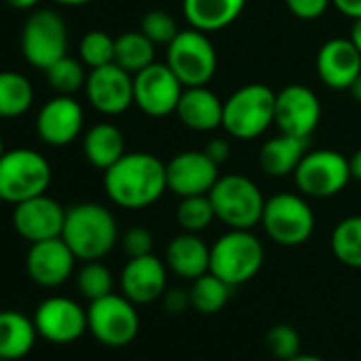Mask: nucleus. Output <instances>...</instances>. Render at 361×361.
I'll return each instance as SVG.
<instances>
[{"mask_svg":"<svg viewBox=\"0 0 361 361\" xmlns=\"http://www.w3.org/2000/svg\"><path fill=\"white\" fill-rule=\"evenodd\" d=\"M35 325L45 340L71 344L87 331V310L71 298L54 295L37 308Z\"/></svg>","mask_w":361,"mask_h":361,"instance_id":"obj_16","label":"nucleus"},{"mask_svg":"<svg viewBox=\"0 0 361 361\" xmlns=\"http://www.w3.org/2000/svg\"><path fill=\"white\" fill-rule=\"evenodd\" d=\"M166 64L185 87L209 85L217 73V51L207 32L180 30L166 47Z\"/></svg>","mask_w":361,"mask_h":361,"instance_id":"obj_7","label":"nucleus"},{"mask_svg":"<svg viewBox=\"0 0 361 361\" xmlns=\"http://www.w3.org/2000/svg\"><path fill=\"white\" fill-rule=\"evenodd\" d=\"M185 85L164 62H153L134 75V104L149 117H168L176 113Z\"/></svg>","mask_w":361,"mask_h":361,"instance_id":"obj_12","label":"nucleus"},{"mask_svg":"<svg viewBox=\"0 0 361 361\" xmlns=\"http://www.w3.org/2000/svg\"><path fill=\"white\" fill-rule=\"evenodd\" d=\"M37 325L35 319H28L18 310L0 312V357L7 361H18L26 357L37 342Z\"/></svg>","mask_w":361,"mask_h":361,"instance_id":"obj_26","label":"nucleus"},{"mask_svg":"<svg viewBox=\"0 0 361 361\" xmlns=\"http://www.w3.org/2000/svg\"><path fill=\"white\" fill-rule=\"evenodd\" d=\"M161 302H164L166 312H170V314L185 312L192 306L190 289H178V287L176 289H166V293L161 295Z\"/></svg>","mask_w":361,"mask_h":361,"instance_id":"obj_40","label":"nucleus"},{"mask_svg":"<svg viewBox=\"0 0 361 361\" xmlns=\"http://www.w3.org/2000/svg\"><path fill=\"white\" fill-rule=\"evenodd\" d=\"M232 291H234L232 285H228L224 279H219L217 274L209 270L207 274L192 281V287H190L192 308L202 314H215L226 308Z\"/></svg>","mask_w":361,"mask_h":361,"instance_id":"obj_29","label":"nucleus"},{"mask_svg":"<svg viewBox=\"0 0 361 361\" xmlns=\"http://www.w3.org/2000/svg\"><path fill=\"white\" fill-rule=\"evenodd\" d=\"M348 39L355 43V47H357L359 54H361V18L353 22V28H350V37H348Z\"/></svg>","mask_w":361,"mask_h":361,"instance_id":"obj_45","label":"nucleus"},{"mask_svg":"<svg viewBox=\"0 0 361 361\" xmlns=\"http://www.w3.org/2000/svg\"><path fill=\"white\" fill-rule=\"evenodd\" d=\"M5 155V145H3V138H0V157Z\"/></svg>","mask_w":361,"mask_h":361,"instance_id":"obj_49","label":"nucleus"},{"mask_svg":"<svg viewBox=\"0 0 361 361\" xmlns=\"http://www.w3.org/2000/svg\"><path fill=\"white\" fill-rule=\"evenodd\" d=\"M77 289L90 302L100 300V298L113 293V274L100 259L83 262V266L77 274Z\"/></svg>","mask_w":361,"mask_h":361,"instance_id":"obj_34","label":"nucleus"},{"mask_svg":"<svg viewBox=\"0 0 361 361\" xmlns=\"http://www.w3.org/2000/svg\"><path fill=\"white\" fill-rule=\"evenodd\" d=\"M204 153H207L215 164H219V166H221L224 161H228V159H230L232 147H230L228 138H213V140H209V142H207Z\"/></svg>","mask_w":361,"mask_h":361,"instance_id":"obj_41","label":"nucleus"},{"mask_svg":"<svg viewBox=\"0 0 361 361\" xmlns=\"http://www.w3.org/2000/svg\"><path fill=\"white\" fill-rule=\"evenodd\" d=\"M331 5L350 20L361 18V0H331Z\"/></svg>","mask_w":361,"mask_h":361,"instance_id":"obj_42","label":"nucleus"},{"mask_svg":"<svg viewBox=\"0 0 361 361\" xmlns=\"http://www.w3.org/2000/svg\"><path fill=\"white\" fill-rule=\"evenodd\" d=\"M245 5L247 0H183V16L192 28L209 35L232 26Z\"/></svg>","mask_w":361,"mask_h":361,"instance_id":"obj_24","label":"nucleus"},{"mask_svg":"<svg viewBox=\"0 0 361 361\" xmlns=\"http://www.w3.org/2000/svg\"><path fill=\"white\" fill-rule=\"evenodd\" d=\"M45 75H47L51 90L60 96L77 94L81 87H85V81H87L85 64L71 56H64L58 62H54L49 68H45Z\"/></svg>","mask_w":361,"mask_h":361,"instance_id":"obj_32","label":"nucleus"},{"mask_svg":"<svg viewBox=\"0 0 361 361\" xmlns=\"http://www.w3.org/2000/svg\"><path fill=\"white\" fill-rule=\"evenodd\" d=\"M168 190L166 164L151 153H126L104 170V192L109 200L128 211L155 204Z\"/></svg>","mask_w":361,"mask_h":361,"instance_id":"obj_1","label":"nucleus"},{"mask_svg":"<svg viewBox=\"0 0 361 361\" xmlns=\"http://www.w3.org/2000/svg\"><path fill=\"white\" fill-rule=\"evenodd\" d=\"M176 117L190 130L211 132L224 126V102L207 85L185 87L176 106Z\"/></svg>","mask_w":361,"mask_h":361,"instance_id":"obj_22","label":"nucleus"},{"mask_svg":"<svg viewBox=\"0 0 361 361\" xmlns=\"http://www.w3.org/2000/svg\"><path fill=\"white\" fill-rule=\"evenodd\" d=\"M319 121H321V102L310 87L291 83L285 85L281 92H276L274 123L279 132L298 138H310Z\"/></svg>","mask_w":361,"mask_h":361,"instance_id":"obj_13","label":"nucleus"},{"mask_svg":"<svg viewBox=\"0 0 361 361\" xmlns=\"http://www.w3.org/2000/svg\"><path fill=\"white\" fill-rule=\"evenodd\" d=\"M348 159L334 149H308L293 172L295 188L308 198H331L350 180Z\"/></svg>","mask_w":361,"mask_h":361,"instance_id":"obj_8","label":"nucleus"},{"mask_svg":"<svg viewBox=\"0 0 361 361\" xmlns=\"http://www.w3.org/2000/svg\"><path fill=\"white\" fill-rule=\"evenodd\" d=\"M87 329L104 346H126L140 329L136 304L123 293H109L87 306Z\"/></svg>","mask_w":361,"mask_h":361,"instance_id":"obj_10","label":"nucleus"},{"mask_svg":"<svg viewBox=\"0 0 361 361\" xmlns=\"http://www.w3.org/2000/svg\"><path fill=\"white\" fill-rule=\"evenodd\" d=\"M209 198L217 219L224 221L230 230H253L257 224H262L266 198L249 176H219Z\"/></svg>","mask_w":361,"mask_h":361,"instance_id":"obj_6","label":"nucleus"},{"mask_svg":"<svg viewBox=\"0 0 361 361\" xmlns=\"http://www.w3.org/2000/svg\"><path fill=\"white\" fill-rule=\"evenodd\" d=\"M317 75L329 90H348L361 75V54L350 39H329L317 54Z\"/></svg>","mask_w":361,"mask_h":361,"instance_id":"obj_21","label":"nucleus"},{"mask_svg":"<svg viewBox=\"0 0 361 361\" xmlns=\"http://www.w3.org/2000/svg\"><path fill=\"white\" fill-rule=\"evenodd\" d=\"M83 130V109L73 96L51 98L37 117V134L51 147H66Z\"/></svg>","mask_w":361,"mask_h":361,"instance_id":"obj_20","label":"nucleus"},{"mask_svg":"<svg viewBox=\"0 0 361 361\" xmlns=\"http://www.w3.org/2000/svg\"><path fill=\"white\" fill-rule=\"evenodd\" d=\"M287 9L300 20H319L331 5V0H285Z\"/></svg>","mask_w":361,"mask_h":361,"instance_id":"obj_39","label":"nucleus"},{"mask_svg":"<svg viewBox=\"0 0 361 361\" xmlns=\"http://www.w3.org/2000/svg\"><path fill=\"white\" fill-rule=\"evenodd\" d=\"M79 58L92 71L115 62V39L109 32L92 30L79 43Z\"/></svg>","mask_w":361,"mask_h":361,"instance_id":"obj_35","label":"nucleus"},{"mask_svg":"<svg viewBox=\"0 0 361 361\" xmlns=\"http://www.w3.org/2000/svg\"><path fill=\"white\" fill-rule=\"evenodd\" d=\"M266 346H268L272 357L287 361V359L295 357L298 353H302V338H300L295 327H291L287 323H279V325H272L268 329Z\"/></svg>","mask_w":361,"mask_h":361,"instance_id":"obj_36","label":"nucleus"},{"mask_svg":"<svg viewBox=\"0 0 361 361\" xmlns=\"http://www.w3.org/2000/svg\"><path fill=\"white\" fill-rule=\"evenodd\" d=\"M75 262H77V255L66 245V240L58 236V238L32 243L28 257H26V268H28L30 279L37 285L60 287L75 272Z\"/></svg>","mask_w":361,"mask_h":361,"instance_id":"obj_18","label":"nucleus"},{"mask_svg":"<svg viewBox=\"0 0 361 361\" xmlns=\"http://www.w3.org/2000/svg\"><path fill=\"white\" fill-rule=\"evenodd\" d=\"M264 257V245L251 230H228L211 247V272L238 287L257 276Z\"/></svg>","mask_w":361,"mask_h":361,"instance_id":"obj_4","label":"nucleus"},{"mask_svg":"<svg viewBox=\"0 0 361 361\" xmlns=\"http://www.w3.org/2000/svg\"><path fill=\"white\" fill-rule=\"evenodd\" d=\"M348 166H350V176L355 180H361V149H357L350 157H348Z\"/></svg>","mask_w":361,"mask_h":361,"instance_id":"obj_43","label":"nucleus"},{"mask_svg":"<svg viewBox=\"0 0 361 361\" xmlns=\"http://www.w3.org/2000/svg\"><path fill=\"white\" fill-rule=\"evenodd\" d=\"M5 3L9 5V7H13V9H22V11H26V9H35L41 0H5Z\"/></svg>","mask_w":361,"mask_h":361,"instance_id":"obj_44","label":"nucleus"},{"mask_svg":"<svg viewBox=\"0 0 361 361\" xmlns=\"http://www.w3.org/2000/svg\"><path fill=\"white\" fill-rule=\"evenodd\" d=\"M123 251L128 257H142V255H151L153 253V234L147 228H130L123 238H121Z\"/></svg>","mask_w":361,"mask_h":361,"instance_id":"obj_38","label":"nucleus"},{"mask_svg":"<svg viewBox=\"0 0 361 361\" xmlns=\"http://www.w3.org/2000/svg\"><path fill=\"white\" fill-rule=\"evenodd\" d=\"M264 232L283 247H300L314 232V213L298 194H276L266 200L262 213Z\"/></svg>","mask_w":361,"mask_h":361,"instance_id":"obj_9","label":"nucleus"},{"mask_svg":"<svg viewBox=\"0 0 361 361\" xmlns=\"http://www.w3.org/2000/svg\"><path fill=\"white\" fill-rule=\"evenodd\" d=\"M331 253L340 264L361 270V215H350L334 228Z\"/></svg>","mask_w":361,"mask_h":361,"instance_id":"obj_31","label":"nucleus"},{"mask_svg":"<svg viewBox=\"0 0 361 361\" xmlns=\"http://www.w3.org/2000/svg\"><path fill=\"white\" fill-rule=\"evenodd\" d=\"M308 151V138L279 134L266 140L259 149V166L268 176L283 178L295 172L298 164Z\"/></svg>","mask_w":361,"mask_h":361,"instance_id":"obj_25","label":"nucleus"},{"mask_svg":"<svg viewBox=\"0 0 361 361\" xmlns=\"http://www.w3.org/2000/svg\"><path fill=\"white\" fill-rule=\"evenodd\" d=\"M35 102V87L28 77L3 71L0 73V117H20Z\"/></svg>","mask_w":361,"mask_h":361,"instance_id":"obj_30","label":"nucleus"},{"mask_svg":"<svg viewBox=\"0 0 361 361\" xmlns=\"http://www.w3.org/2000/svg\"><path fill=\"white\" fill-rule=\"evenodd\" d=\"M0 361H7V359H5V357H0Z\"/></svg>","mask_w":361,"mask_h":361,"instance_id":"obj_50","label":"nucleus"},{"mask_svg":"<svg viewBox=\"0 0 361 361\" xmlns=\"http://www.w3.org/2000/svg\"><path fill=\"white\" fill-rule=\"evenodd\" d=\"M168 190L178 198L207 196L219 180V164H215L204 149L180 151L166 164Z\"/></svg>","mask_w":361,"mask_h":361,"instance_id":"obj_14","label":"nucleus"},{"mask_svg":"<svg viewBox=\"0 0 361 361\" xmlns=\"http://www.w3.org/2000/svg\"><path fill=\"white\" fill-rule=\"evenodd\" d=\"M155 62V43H151L140 30L123 32L115 39V64L130 75L140 73Z\"/></svg>","mask_w":361,"mask_h":361,"instance_id":"obj_28","label":"nucleus"},{"mask_svg":"<svg viewBox=\"0 0 361 361\" xmlns=\"http://www.w3.org/2000/svg\"><path fill=\"white\" fill-rule=\"evenodd\" d=\"M217 219L213 202L207 196H188L180 198L178 207H176V221L183 228V232H194L200 234L202 230H207L213 221Z\"/></svg>","mask_w":361,"mask_h":361,"instance_id":"obj_33","label":"nucleus"},{"mask_svg":"<svg viewBox=\"0 0 361 361\" xmlns=\"http://www.w3.org/2000/svg\"><path fill=\"white\" fill-rule=\"evenodd\" d=\"M276 92L264 83H249L224 102V130L240 140L262 136L274 123Z\"/></svg>","mask_w":361,"mask_h":361,"instance_id":"obj_3","label":"nucleus"},{"mask_svg":"<svg viewBox=\"0 0 361 361\" xmlns=\"http://www.w3.org/2000/svg\"><path fill=\"white\" fill-rule=\"evenodd\" d=\"M60 5H68V7H77V5H87L92 0H56Z\"/></svg>","mask_w":361,"mask_h":361,"instance_id":"obj_48","label":"nucleus"},{"mask_svg":"<svg viewBox=\"0 0 361 361\" xmlns=\"http://www.w3.org/2000/svg\"><path fill=\"white\" fill-rule=\"evenodd\" d=\"M287 361H325V359H321V357H317V355H306V353H298L295 357H291V359H287Z\"/></svg>","mask_w":361,"mask_h":361,"instance_id":"obj_47","label":"nucleus"},{"mask_svg":"<svg viewBox=\"0 0 361 361\" xmlns=\"http://www.w3.org/2000/svg\"><path fill=\"white\" fill-rule=\"evenodd\" d=\"M348 92H350V96H353V100H355V102H361V75L350 83Z\"/></svg>","mask_w":361,"mask_h":361,"instance_id":"obj_46","label":"nucleus"},{"mask_svg":"<svg viewBox=\"0 0 361 361\" xmlns=\"http://www.w3.org/2000/svg\"><path fill=\"white\" fill-rule=\"evenodd\" d=\"M51 166L35 149H11L0 157V200L20 204L47 194Z\"/></svg>","mask_w":361,"mask_h":361,"instance_id":"obj_5","label":"nucleus"},{"mask_svg":"<svg viewBox=\"0 0 361 361\" xmlns=\"http://www.w3.org/2000/svg\"><path fill=\"white\" fill-rule=\"evenodd\" d=\"M166 266L180 279L196 281L211 270V247L198 234L183 232L168 243Z\"/></svg>","mask_w":361,"mask_h":361,"instance_id":"obj_23","label":"nucleus"},{"mask_svg":"<svg viewBox=\"0 0 361 361\" xmlns=\"http://www.w3.org/2000/svg\"><path fill=\"white\" fill-rule=\"evenodd\" d=\"M22 54L35 68H49L68 56V28L60 13L51 9L35 11L22 30Z\"/></svg>","mask_w":361,"mask_h":361,"instance_id":"obj_11","label":"nucleus"},{"mask_svg":"<svg viewBox=\"0 0 361 361\" xmlns=\"http://www.w3.org/2000/svg\"><path fill=\"white\" fill-rule=\"evenodd\" d=\"M62 238L77 259L94 262L106 257L117 245L119 230L113 213L98 202H81L66 211Z\"/></svg>","mask_w":361,"mask_h":361,"instance_id":"obj_2","label":"nucleus"},{"mask_svg":"<svg viewBox=\"0 0 361 361\" xmlns=\"http://www.w3.org/2000/svg\"><path fill=\"white\" fill-rule=\"evenodd\" d=\"M168 285V266L159 257L142 255L130 257L121 270V293L136 306L153 304L161 300Z\"/></svg>","mask_w":361,"mask_h":361,"instance_id":"obj_19","label":"nucleus"},{"mask_svg":"<svg viewBox=\"0 0 361 361\" xmlns=\"http://www.w3.org/2000/svg\"><path fill=\"white\" fill-rule=\"evenodd\" d=\"M90 104L102 115H121L134 104V75L121 66L106 64L92 68L85 81Z\"/></svg>","mask_w":361,"mask_h":361,"instance_id":"obj_15","label":"nucleus"},{"mask_svg":"<svg viewBox=\"0 0 361 361\" xmlns=\"http://www.w3.org/2000/svg\"><path fill=\"white\" fill-rule=\"evenodd\" d=\"M140 32L155 45H170L174 41V37L180 32L174 18L168 11L161 9H153L149 13H145L142 22H140Z\"/></svg>","mask_w":361,"mask_h":361,"instance_id":"obj_37","label":"nucleus"},{"mask_svg":"<svg viewBox=\"0 0 361 361\" xmlns=\"http://www.w3.org/2000/svg\"><path fill=\"white\" fill-rule=\"evenodd\" d=\"M64 221L66 211L58 200L49 198L47 194L28 198L16 204L13 211V226L22 238L30 240V245L62 236Z\"/></svg>","mask_w":361,"mask_h":361,"instance_id":"obj_17","label":"nucleus"},{"mask_svg":"<svg viewBox=\"0 0 361 361\" xmlns=\"http://www.w3.org/2000/svg\"><path fill=\"white\" fill-rule=\"evenodd\" d=\"M83 153L94 168L109 170L126 155L123 132L113 123H96L83 138Z\"/></svg>","mask_w":361,"mask_h":361,"instance_id":"obj_27","label":"nucleus"}]
</instances>
